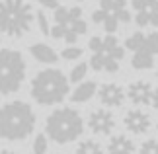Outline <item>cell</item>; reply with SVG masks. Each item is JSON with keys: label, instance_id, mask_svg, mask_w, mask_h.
<instances>
[{"label": "cell", "instance_id": "1", "mask_svg": "<svg viewBox=\"0 0 158 154\" xmlns=\"http://www.w3.org/2000/svg\"><path fill=\"white\" fill-rule=\"evenodd\" d=\"M35 111L22 100L8 102L0 107V137L10 143H20L35 131Z\"/></svg>", "mask_w": 158, "mask_h": 154}, {"label": "cell", "instance_id": "2", "mask_svg": "<svg viewBox=\"0 0 158 154\" xmlns=\"http://www.w3.org/2000/svg\"><path fill=\"white\" fill-rule=\"evenodd\" d=\"M29 94L39 106H57L70 94V80L59 69L39 70L31 80Z\"/></svg>", "mask_w": 158, "mask_h": 154}, {"label": "cell", "instance_id": "3", "mask_svg": "<svg viewBox=\"0 0 158 154\" xmlns=\"http://www.w3.org/2000/svg\"><path fill=\"white\" fill-rule=\"evenodd\" d=\"M35 22L33 8L26 0H0V33L6 37H23Z\"/></svg>", "mask_w": 158, "mask_h": 154}, {"label": "cell", "instance_id": "4", "mask_svg": "<svg viewBox=\"0 0 158 154\" xmlns=\"http://www.w3.org/2000/svg\"><path fill=\"white\" fill-rule=\"evenodd\" d=\"M84 131L82 115L72 107H59L45 119V135L57 144H69Z\"/></svg>", "mask_w": 158, "mask_h": 154}, {"label": "cell", "instance_id": "5", "mask_svg": "<svg viewBox=\"0 0 158 154\" xmlns=\"http://www.w3.org/2000/svg\"><path fill=\"white\" fill-rule=\"evenodd\" d=\"M92 57H90V69L96 72H113L119 70L121 60L125 57V47L115 35H94L88 43Z\"/></svg>", "mask_w": 158, "mask_h": 154}, {"label": "cell", "instance_id": "6", "mask_svg": "<svg viewBox=\"0 0 158 154\" xmlns=\"http://www.w3.org/2000/svg\"><path fill=\"white\" fill-rule=\"evenodd\" d=\"M53 27H51V37L59 41H66V45H76V41L86 35L88 23L84 20L82 8L72 6H60L59 10H55L53 14Z\"/></svg>", "mask_w": 158, "mask_h": 154}, {"label": "cell", "instance_id": "7", "mask_svg": "<svg viewBox=\"0 0 158 154\" xmlns=\"http://www.w3.org/2000/svg\"><path fill=\"white\" fill-rule=\"evenodd\" d=\"M27 74L23 55L16 49H0V94L10 96L22 88Z\"/></svg>", "mask_w": 158, "mask_h": 154}, {"label": "cell", "instance_id": "8", "mask_svg": "<svg viewBox=\"0 0 158 154\" xmlns=\"http://www.w3.org/2000/svg\"><path fill=\"white\" fill-rule=\"evenodd\" d=\"M92 22L104 27L106 35H115L121 23L131 22L127 0H100V8L92 12Z\"/></svg>", "mask_w": 158, "mask_h": 154}, {"label": "cell", "instance_id": "9", "mask_svg": "<svg viewBox=\"0 0 158 154\" xmlns=\"http://www.w3.org/2000/svg\"><path fill=\"white\" fill-rule=\"evenodd\" d=\"M139 27H158V0H131Z\"/></svg>", "mask_w": 158, "mask_h": 154}, {"label": "cell", "instance_id": "10", "mask_svg": "<svg viewBox=\"0 0 158 154\" xmlns=\"http://www.w3.org/2000/svg\"><path fill=\"white\" fill-rule=\"evenodd\" d=\"M98 98H100V102H102V106H104V107L115 109V107H121L125 103L127 90H123V86H119V84H115V82H107V84H102L100 86Z\"/></svg>", "mask_w": 158, "mask_h": 154}, {"label": "cell", "instance_id": "11", "mask_svg": "<svg viewBox=\"0 0 158 154\" xmlns=\"http://www.w3.org/2000/svg\"><path fill=\"white\" fill-rule=\"evenodd\" d=\"M88 127L94 135H111L115 129V117L109 109H94L88 117Z\"/></svg>", "mask_w": 158, "mask_h": 154}, {"label": "cell", "instance_id": "12", "mask_svg": "<svg viewBox=\"0 0 158 154\" xmlns=\"http://www.w3.org/2000/svg\"><path fill=\"white\" fill-rule=\"evenodd\" d=\"M123 125L129 133L133 135H144L150 131V125H152V121H150V115L144 111V109H129V111L125 113L123 117Z\"/></svg>", "mask_w": 158, "mask_h": 154}, {"label": "cell", "instance_id": "13", "mask_svg": "<svg viewBox=\"0 0 158 154\" xmlns=\"http://www.w3.org/2000/svg\"><path fill=\"white\" fill-rule=\"evenodd\" d=\"M152 96H154V88L147 80H137V82L129 84V88H127V98L137 107L152 106Z\"/></svg>", "mask_w": 158, "mask_h": 154}, {"label": "cell", "instance_id": "14", "mask_svg": "<svg viewBox=\"0 0 158 154\" xmlns=\"http://www.w3.org/2000/svg\"><path fill=\"white\" fill-rule=\"evenodd\" d=\"M98 84L94 80H86V82H80L74 90L70 92V102L72 103H86L90 102L92 98L98 94Z\"/></svg>", "mask_w": 158, "mask_h": 154}, {"label": "cell", "instance_id": "15", "mask_svg": "<svg viewBox=\"0 0 158 154\" xmlns=\"http://www.w3.org/2000/svg\"><path fill=\"white\" fill-rule=\"evenodd\" d=\"M29 53H31V57L37 63H43V65H55L59 60L57 51L51 45H47V43H33L29 47Z\"/></svg>", "mask_w": 158, "mask_h": 154}, {"label": "cell", "instance_id": "16", "mask_svg": "<svg viewBox=\"0 0 158 154\" xmlns=\"http://www.w3.org/2000/svg\"><path fill=\"white\" fill-rule=\"evenodd\" d=\"M107 154H135V143L127 135H115L107 143Z\"/></svg>", "mask_w": 158, "mask_h": 154}, {"label": "cell", "instance_id": "17", "mask_svg": "<svg viewBox=\"0 0 158 154\" xmlns=\"http://www.w3.org/2000/svg\"><path fill=\"white\" fill-rule=\"evenodd\" d=\"M131 66L135 70H148V69H152V66H154V53L150 51L148 47H144V49H141V51L133 53Z\"/></svg>", "mask_w": 158, "mask_h": 154}, {"label": "cell", "instance_id": "18", "mask_svg": "<svg viewBox=\"0 0 158 154\" xmlns=\"http://www.w3.org/2000/svg\"><path fill=\"white\" fill-rule=\"evenodd\" d=\"M144 47H147V35L143 31H135L133 35H129V37L125 39V49H129L131 53H137Z\"/></svg>", "mask_w": 158, "mask_h": 154}, {"label": "cell", "instance_id": "19", "mask_svg": "<svg viewBox=\"0 0 158 154\" xmlns=\"http://www.w3.org/2000/svg\"><path fill=\"white\" fill-rule=\"evenodd\" d=\"M76 154H104V148L98 140L94 139H86V140H80L76 146Z\"/></svg>", "mask_w": 158, "mask_h": 154}, {"label": "cell", "instance_id": "20", "mask_svg": "<svg viewBox=\"0 0 158 154\" xmlns=\"http://www.w3.org/2000/svg\"><path fill=\"white\" fill-rule=\"evenodd\" d=\"M88 69H90V65L88 63H78L74 69L70 70V76H69V80L70 82H74V84H80V82H84L82 78H86V74H88Z\"/></svg>", "mask_w": 158, "mask_h": 154}, {"label": "cell", "instance_id": "21", "mask_svg": "<svg viewBox=\"0 0 158 154\" xmlns=\"http://www.w3.org/2000/svg\"><path fill=\"white\" fill-rule=\"evenodd\" d=\"M35 23H37V27H39V31L47 35V37H51V23H49V18L45 16V12L43 10H37L35 12Z\"/></svg>", "mask_w": 158, "mask_h": 154}, {"label": "cell", "instance_id": "22", "mask_svg": "<svg viewBox=\"0 0 158 154\" xmlns=\"http://www.w3.org/2000/svg\"><path fill=\"white\" fill-rule=\"evenodd\" d=\"M47 139H49V137H47V135H43V133L35 135L33 144H31V152H33V154H47V146H49Z\"/></svg>", "mask_w": 158, "mask_h": 154}, {"label": "cell", "instance_id": "23", "mask_svg": "<svg viewBox=\"0 0 158 154\" xmlns=\"http://www.w3.org/2000/svg\"><path fill=\"white\" fill-rule=\"evenodd\" d=\"M82 47H78V45H69V47H64L63 51H60V57H63L64 60H78L82 57Z\"/></svg>", "mask_w": 158, "mask_h": 154}, {"label": "cell", "instance_id": "24", "mask_svg": "<svg viewBox=\"0 0 158 154\" xmlns=\"http://www.w3.org/2000/svg\"><path fill=\"white\" fill-rule=\"evenodd\" d=\"M139 154H158V139H147L139 146Z\"/></svg>", "mask_w": 158, "mask_h": 154}, {"label": "cell", "instance_id": "25", "mask_svg": "<svg viewBox=\"0 0 158 154\" xmlns=\"http://www.w3.org/2000/svg\"><path fill=\"white\" fill-rule=\"evenodd\" d=\"M147 47L154 53V57L158 55V31H150V33H147Z\"/></svg>", "mask_w": 158, "mask_h": 154}, {"label": "cell", "instance_id": "26", "mask_svg": "<svg viewBox=\"0 0 158 154\" xmlns=\"http://www.w3.org/2000/svg\"><path fill=\"white\" fill-rule=\"evenodd\" d=\"M41 8H45V10H59L60 8V4H59V0H35Z\"/></svg>", "mask_w": 158, "mask_h": 154}, {"label": "cell", "instance_id": "27", "mask_svg": "<svg viewBox=\"0 0 158 154\" xmlns=\"http://www.w3.org/2000/svg\"><path fill=\"white\" fill-rule=\"evenodd\" d=\"M152 107L158 111V88H154V96H152Z\"/></svg>", "mask_w": 158, "mask_h": 154}, {"label": "cell", "instance_id": "28", "mask_svg": "<svg viewBox=\"0 0 158 154\" xmlns=\"http://www.w3.org/2000/svg\"><path fill=\"white\" fill-rule=\"evenodd\" d=\"M0 154H14V152L8 150V148H0Z\"/></svg>", "mask_w": 158, "mask_h": 154}, {"label": "cell", "instance_id": "29", "mask_svg": "<svg viewBox=\"0 0 158 154\" xmlns=\"http://www.w3.org/2000/svg\"><path fill=\"white\" fill-rule=\"evenodd\" d=\"M0 41H2V33H0Z\"/></svg>", "mask_w": 158, "mask_h": 154}, {"label": "cell", "instance_id": "30", "mask_svg": "<svg viewBox=\"0 0 158 154\" xmlns=\"http://www.w3.org/2000/svg\"><path fill=\"white\" fill-rule=\"evenodd\" d=\"M156 131H158V123H156Z\"/></svg>", "mask_w": 158, "mask_h": 154}, {"label": "cell", "instance_id": "31", "mask_svg": "<svg viewBox=\"0 0 158 154\" xmlns=\"http://www.w3.org/2000/svg\"><path fill=\"white\" fill-rule=\"evenodd\" d=\"M156 76H158V70H156Z\"/></svg>", "mask_w": 158, "mask_h": 154}, {"label": "cell", "instance_id": "32", "mask_svg": "<svg viewBox=\"0 0 158 154\" xmlns=\"http://www.w3.org/2000/svg\"><path fill=\"white\" fill-rule=\"evenodd\" d=\"M78 2H82V0H78Z\"/></svg>", "mask_w": 158, "mask_h": 154}]
</instances>
